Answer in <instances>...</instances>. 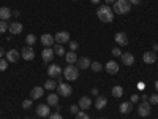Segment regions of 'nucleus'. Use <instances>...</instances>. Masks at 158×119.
<instances>
[{"mask_svg": "<svg viewBox=\"0 0 158 119\" xmlns=\"http://www.w3.org/2000/svg\"><path fill=\"white\" fill-rule=\"evenodd\" d=\"M97 16H98V19H100L101 22L109 24V22L114 21V11H112V8L108 7V5H101V7H98V10H97Z\"/></svg>", "mask_w": 158, "mask_h": 119, "instance_id": "1", "label": "nucleus"}, {"mask_svg": "<svg viewBox=\"0 0 158 119\" xmlns=\"http://www.w3.org/2000/svg\"><path fill=\"white\" fill-rule=\"evenodd\" d=\"M130 10H131V3L128 0H115L112 7L114 15H127V13H130Z\"/></svg>", "mask_w": 158, "mask_h": 119, "instance_id": "2", "label": "nucleus"}, {"mask_svg": "<svg viewBox=\"0 0 158 119\" xmlns=\"http://www.w3.org/2000/svg\"><path fill=\"white\" fill-rule=\"evenodd\" d=\"M63 78H67V81H76V79L79 78V68L76 67V65H67V67L63 68L62 72Z\"/></svg>", "mask_w": 158, "mask_h": 119, "instance_id": "3", "label": "nucleus"}, {"mask_svg": "<svg viewBox=\"0 0 158 119\" xmlns=\"http://www.w3.org/2000/svg\"><path fill=\"white\" fill-rule=\"evenodd\" d=\"M57 94H59V97H70L73 94V87L67 83H59L57 84Z\"/></svg>", "mask_w": 158, "mask_h": 119, "instance_id": "4", "label": "nucleus"}, {"mask_svg": "<svg viewBox=\"0 0 158 119\" xmlns=\"http://www.w3.org/2000/svg\"><path fill=\"white\" fill-rule=\"evenodd\" d=\"M152 105L149 103V102H141L139 103V107H138V114L141 116V117H147L152 111Z\"/></svg>", "mask_w": 158, "mask_h": 119, "instance_id": "5", "label": "nucleus"}, {"mask_svg": "<svg viewBox=\"0 0 158 119\" xmlns=\"http://www.w3.org/2000/svg\"><path fill=\"white\" fill-rule=\"evenodd\" d=\"M62 68H60V65H57V64H51L49 67H48V75H49V78H59L60 75H62Z\"/></svg>", "mask_w": 158, "mask_h": 119, "instance_id": "6", "label": "nucleus"}, {"mask_svg": "<svg viewBox=\"0 0 158 119\" xmlns=\"http://www.w3.org/2000/svg\"><path fill=\"white\" fill-rule=\"evenodd\" d=\"M104 70H106L109 75H117L118 70H120V67H118V64L115 60H109L106 65H104Z\"/></svg>", "mask_w": 158, "mask_h": 119, "instance_id": "7", "label": "nucleus"}, {"mask_svg": "<svg viewBox=\"0 0 158 119\" xmlns=\"http://www.w3.org/2000/svg\"><path fill=\"white\" fill-rule=\"evenodd\" d=\"M54 38H56L57 43L63 45V43H68V42H70V33L65 32V30H60V32H57V33L54 35Z\"/></svg>", "mask_w": 158, "mask_h": 119, "instance_id": "8", "label": "nucleus"}, {"mask_svg": "<svg viewBox=\"0 0 158 119\" xmlns=\"http://www.w3.org/2000/svg\"><path fill=\"white\" fill-rule=\"evenodd\" d=\"M21 56L24 60H33L35 59V51L32 46H27V48H22V52H21Z\"/></svg>", "mask_w": 158, "mask_h": 119, "instance_id": "9", "label": "nucleus"}, {"mask_svg": "<svg viewBox=\"0 0 158 119\" xmlns=\"http://www.w3.org/2000/svg\"><path fill=\"white\" fill-rule=\"evenodd\" d=\"M114 40H115V43L120 45V46H127V45H128V37H127V33H123V32H117V33L114 35Z\"/></svg>", "mask_w": 158, "mask_h": 119, "instance_id": "10", "label": "nucleus"}, {"mask_svg": "<svg viewBox=\"0 0 158 119\" xmlns=\"http://www.w3.org/2000/svg\"><path fill=\"white\" fill-rule=\"evenodd\" d=\"M43 94H44V87L36 86V87H33V89L30 90V99H32V100H38V99L43 97Z\"/></svg>", "mask_w": 158, "mask_h": 119, "instance_id": "11", "label": "nucleus"}, {"mask_svg": "<svg viewBox=\"0 0 158 119\" xmlns=\"http://www.w3.org/2000/svg\"><path fill=\"white\" fill-rule=\"evenodd\" d=\"M36 114H38L40 117H49V114H51L49 105H48V103H46V105H38V107H36Z\"/></svg>", "mask_w": 158, "mask_h": 119, "instance_id": "12", "label": "nucleus"}, {"mask_svg": "<svg viewBox=\"0 0 158 119\" xmlns=\"http://www.w3.org/2000/svg\"><path fill=\"white\" fill-rule=\"evenodd\" d=\"M54 37H52L51 33H43L41 35V45L46 46V48H51V46H54Z\"/></svg>", "mask_w": 158, "mask_h": 119, "instance_id": "13", "label": "nucleus"}, {"mask_svg": "<svg viewBox=\"0 0 158 119\" xmlns=\"http://www.w3.org/2000/svg\"><path fill=\"white\" fill-rule=\"evenodd\" d=\"M142 60L146 62V64H155L156 62V54H155V51H147V52H144L142 54Z\"/></svg>", "mask_w": 158, "mask_h": 119, "instance_id": "14", "label": "nucleus"}, {"mask_svg": "<svg viewBox=\"0 0 158 119\" xmlns=\"http://www.w3.org/2000/svg\"><path fill=\"white\" fill-rule=\"evenodd\" d=\"M77 105H79V108H81L82 111H87V110L92 107V99H90V97H81Z\"/></svg>", "mask_w": 158, "mask_h": 119, "instance_id": "15", "label": "nucleus"}, {"mask_svg": "<svg viewBox=\"0 0 158 119\" xmlns=\"http://www.w3.org/2000/svg\"><path fill=\"white\" fill-rule=\"evenodd\" d=\"M22 24L21 22H11L10 24V29H8V32L11 33V35H19L21 32H22Z\"/></svg>", "mask_w": 158, "mask_h": 119, "instance_id": "16", "label": "nucleus"}, {"mask_svg": "<svg viewBox=\"0 0 158 119\" xmlns=\"http://www.w3.org/2000/svg\"><path fill=\"white\" fill-rule=\"evenodd\" d=\"M90 64H92V60L89 57H77V68L87 70V68H90Z\"/></svg>", "mask_w": 158, "mask_h": 119, "instance_id": "17", "label": "nucleus"}, {"mask_svg": "<svg viewBox=\"0 0 158 119\" xmlns=\"http://www.w3.org/2000/svg\"><path fill=\"white\" fill-rule=\"evenodd\" d=\"M120 59H122V64L127 65V67H130V65L135 64V56L130 54V52H123V54L120 56Z\"/></svg>", "mask_w": 158, "mask_h": 119, "instance_id": "18", "label": "nucleus"}, {"mask_svg": "<svg viewBox=\"0 0 158 119\" xmlns=\"http://www.w3.org/2000/svg\"><path fill=\"white\" fill-rule=\"evenodd\" d=\"M41 59H43L44 62L52 60V59H54V49H52V48H44L43 52H41Z\"/></svg>", "mask_w": 158, "mask_h": 119, "instance_id": "19", "label": "nucleus"}, {"mask_svg": "<svg viewBox=\"0 0 158 119\" xmlns=\"http://www.w3.org/2000/svg\"><path fill=\"white\" fill-rule=\"evenodd\" d=\"M5 56H6L5 59H6L8 62H18V60H19V56H21V54H19V52H18L16 49H10V51L6 52Z\"/></svg>", "mask_w": 158, "mask_h": 119, "instance_id": "20", "label": "nucleus"}, {"mask_svg": "<svg viewBox=\"0 0 158 119\" xmlns=\"http://www.w3.org/2000/svg\"><path fill=\"white\" fill-rule=\"evenodd\" d=\"M118 111H120L122 114L131 113V111H133V103H131V102H123L120 107H118Z\"/></svg>", "mask_w": 158, "mask_h": 119, "instance_id": "21", "label": "nucleus"}, {"mask_svg": "<svg viewBox=\"0 0 158 119\" xmlns=\"http://www.w3.org/2000/svg\"><path fill=\"white\" fill-rule=\"evenodd\" d=\"M11 16H13V11L8 7H2V8H0V19H2V21H8Z\"/></svg>", "mask_w": 158, "mask_h": 119, "instance_id": "22", "label": "nucleus"}, {"mask_svg": "<svg viewBox=\"0 0 158 119\" xmlns=\"http://www.w3.org/2000/svg\"><path fill=\"white\" fill-rule=\"evenodd\" d=\"M48 105H49V107H57V105H59V94L51 92V94L48 95Z\"/></svg>", "mask_w": 158, "mask_h": 119, "instance_id": "23", "label": "nucleus"}, {"mask_svg": "<svg viewBox=\"0 0 158 119\" xmlns=\"http://www.w3.org/2000/svg\"><path fill=\"white\" fill-rule=\"evenodd\" d=\"M106 105H108V100L104 99V97H101V95L97 97V100H95V108H97V110H103Z\"/></svg>", "mask_w": 158, "mask_h": 119, "instance_id": "24", "label": "nucleus"}, {"mask_svg": "<svg viewBox=\"0 0 158 119\" xmlns=\"http://www.w3.org/2000/svg\"><path fill=\"white\" fill-rule=\"evenodd\" d=\"M111 94H112L114 99H120L123 95V87L122 86H114L112 90H111Z\"/></svg>", "mask_w": 158, "mask_h": 119, "instance_id": "25", "label": "nucleus"}, {"mask_svg": "<svg viewBox=\"0 0 158 119\" xmlns=\"http://www.w3.org/2000/svg\"><path fill=\"white\" fill-rule=\"evenodd\" d=\"M65 59H67V62H68L70 65H73V64L77 62V56H76V52H73V51L65 52Z\"/></svg>", "mask_w": 158, "mask_h": 119, "instance_id": "26", "label": "nucleus"}, {"mask_svg": "<svg viewBox=\"0 0 158 119\" xmlns=\"http://www.w3.org/2000/svg\"><path fill=\"white\" fill-rule=\"evenodd\" d=\"M44 89H46V90H51V92H52L54 89H57V83H56V81H54V79H52V78H49L48 81L44 83Z\"/></svg>", "mask_w": 158, "mask_h": 119, "instance_id": "27", "label": "nucleus"}, {"mask_svg": "<svg viewBox=\"0 0 158 119\" xmlns=\"http://www.w3.org/2000/svg\"><path fill=\"white\" fill-rule=\"evenodd\" d=\"M54 54L56 56H65V48H63V45H60V43H57V45H54Z\"/></svg>", "mask_w": 158, "mask_h": 119, "instance_id": "28", "label": "nucleus"}, {"mask_svg": "<svg viewBox=\"0 0 158 119\" xmlns=\"http://www.w3.org/2000/svg\"><path fill=\"white\" fill-rule=\"evenodd\" d=\"M25 43H27V46H33L36 43V37L33 33H29L27 37H25Z\"/></svg>", "mask_w": 158, "mask_h": 119, "instance_id": "29", "label": "nucleus"}, {"mask_svg": "<svg viewBox=\"0 0 158 119\" xmlns=\"http://www.w3.org/2000/svg\"><path fill=\"white\" fill-rule=\"evenodd\" d=\"M90 68L94 70L95 73H100V72L103 70V65H101L100 62H92V64H90Z\"/></svg>", "mask_w": 158, "mask_h": 119, "instance_id": "30", "label": "nucleus"}, {"mask_svg": "<svg viewBox=\"0 0 158 119\" xmlns=\"http://www.w3.org/2000/svg\"><path fill=\"white\" fill-rule=\"evenodd\" d=\"M8 29H10V24H8L6 21H2V19H0V33H5Z\"/></svg>", "mask_w": 158, "mask_h": 119, "instance_id": "31", "label": "nucleus"}, {"mask_svg": "<svg viewBox=\"0 0 158 119\" xmlns=\"http://www.w3.org/2000/svg\"><path fill=\"white\" fill-rule=\"evenodd\" d=\"M8 64H10V62H8L6 59H3V57L0 59V72H5V70L8 68Z\"/></svg>", "mask_w": 158, "mask_h": 119, "instance_id": "32", "label": "nucleus"}, {"mask_svg": "<svg viewBox=\"0 0 158 119\" xmlns=\"http://www.w3.org/2000/svg\"><path fill=\"white\" fill-rule=\"evenodd\" d=\"M22 108H24V110H30V108H32V99L24 100V102H22Z\"/></svg>", "mask_w": 158, "mask_h": 119, "instance_id": "33", "label": "nucleus"}, {"mask_svg": "<svg viewBox=\"0 0 158 119\" xmlns=\"http://www.w3.org/2000/svg\"><path fill=\"white\" fill-rule=\"evenodd\" d=\"M147 100H149V103H150V105H158V94H153V95H150Z\"/></svg>", "mask_w": 158, "mask_h": 119, "instance_id": "34", "label": "nucleus"}, {"mask_svg": "<svg viewBox=\"0 0 158 119\" xmlns=\"http://www.w3.org/2000/svg\"><path fill=\"white\" fill-rule=\"evenodd\" d=\"M76 119H90V116H89L85 111H79V113L76 114Z\"/></svg>", "mask_w": 158, "mask_h": 119, "instance_id": "35", "label": "nucleus"}, {"mask_svg": "<svg viewBox=\"0 0 158 119\" xmlns=\"http://www.w3.org/2000/svg\"><path fill=\"white\" fill-rule=\"evenodd\" d=\"M122 54H123V52L120 51V48H114V49H112V56H115V57H120Z\"/></svg>", "mask_w": 158, "mask_h": 119, "instance_id": "36", "label": "nucleus"}, {"mask_svg": "<svg viewBox=\"0 0 158 119\" xmlns=\"http://www.w3.org/2000/svg\"><path fill=\"white\" fill-rule=\"evenodd\" d=\"M77 48H79V45H77L76 42H70V51L76 52V51H77Z\"/></svg>", "mask_w": 158, "mask_h": 119, "instance_id": "37", "label": "nucleus"}, {"mask_svg": "<svg viewBox=\"0 0 158 119\" xmlns=\"http://www.w3.org/2000/svg\"><path fill=\"white\" fill-rule=\"evenodd\" d=\"M70 111H71L73 114H77V113H79V105H71V107H70Z\"/></svg>", "mask_w": 158, "mask_h": 119, "instance_id": "38", "label": "nucleus"}, {"mask_svg": "<svg viewBox=\"0 0 158 119\" xmlns=\"http://www.w3.org/2000/svg\"><path fill=\"white\" fill-rule=\"evenodd\" d=\"M49 119H63L60 113H54V114H49Z\"/></svg>", "mask_w": 158, "mask_h": 119, "instance_id": "39", "label": "nucleus"}, {"mask_svg": "<svg viewBox=\"0 0 158 119\" xmlns=\"http://www.w3.org/2000/svg\"><path fill=\"white\" fill-rule=\"evenodd\" d=\"M139 100H141L139 95H136V94H135V95H131V103H139Z\"/></svg>", "mask_w": 158, "mask_h": 119, "instance_id": "40", "label": "nucleus"}, {"mask_svg": "<svg viewBox=\"0 0 158 119\" xmlns=\"http://www.w3.org/2000/svg\"><path fill=\"white\" fill-rule=\"evenodd\" d=\"M128 2H130L131 5H139V3L142 2V0H128Z\"/></svg>", "mask_w": 158, "mask_h": 119, "instance_id": "41", "label": "nucleus"}, {"mask_svg": "<svg viewBox=\"0 0 158 119\" xmlns=\"http://www.w3.org/2000/svg\"><path fill=\"white\" fill-rule=\"evenodd\" d=\"M138 89L139 90H144V89H146V84H144V83H138Z\"/></svg>", "mask_w": 158, "mask_h": 119, "instance_id": "42", "label": "nucleus"}, {"mask_svg": "<svg viewBox=\"0 0 158 119\" xmlns=\"http://www.w3.org/2000/svg\"><path fill=\"white\" fill-rule=\"evenodd\" d=\"M92 95H98V89H97V87L92 89Z\"/></svg>", "mask_w": 158, "mask_h": 119, "instance_id": "43", "label": "nucleus"}, {"mask_svg": "<svg viewBox=\"0 0 158 119\" xmlns=\"http://www.w3.org/2000/svg\"><path fill=\"white\" fill-rule=\"evenodd\" d=\"M139 99H142V102H147V99H149V97H147L146 94H142V97H139Z\"/></svg>", "mask_w": 158, "mask_h": 119, "instance_id": "44", "label": "nucleus"}, {"mask_svg": "<svg viewBox=\"0 0 158 119\" xmlns=\"http://www.w3.org/2000/svg\"><path fill=\"white\" fill-rule=\"evenodd\" d=\"M153 51H155V52L158 51V43H155V45H153Z\"/></svg>", "mask_w": 158, "mask_h": 119, "instance_id": "45", "label": "nucleus"}, {"mask_svg": "<svg viewBox=\"0 0 158 119\" xmlns=\"http://www.w3.org/2000/svg\"><path fill=\"white\" fill-rule=\"evenodd\" d=\"M3 57V48H0V59Z\"/></svg>", "mask_w": 158, "mask_h": 119, "instance_id": "46", "label": "nucleus"}, {"mask_svg": "<svg viewBox=\"0 0 158 119\" xmlns=\"http://www.w3.org/2000/svg\"><path fill=\"white\" fill-rule=\"evenodd\" d=\"M90 2L94 3V5H97V3H100V0H90Z\"/></svg>", "mask_w": 158, "mask_h": 119, "instance_id": "47", "label": "nucleus"}, {"mask_svg": "<svg viewBox=\"0 0 158 119\" xmlns=\"http://www.w3.org/2000/svg\"><path fill=\"white\" fill-rule=\"evenodd\" d=\"M104 2H106V3H114L115 0H104Z\"/></svg>", "mask_w": 158, "mask_h": 119, "instance_id": "48", "label": "nucleus"}, {"mask_svg": "<svg viewBox=\"0 0 158 119\" xmlns=\"http://www.w3.org/2000/svg\"><path fill=\"white\" fill-rule=\"evenodd\" d=\"M155 89H156V92H158V81H155Z\"/></svg>", "mask_w": 158, "mask_h": 119, "instance_id": "49", "label": "nucleus"}, {"mask_svg": "<svg viewBox=\"0 0 158 119\" xmlns=\"http://www.w3.org/2000/svg\"><path fill=\"white\" fill-rule=\"evenodd\" d=\"M25 119H30V117H25Z\"/></svg>", "mask_w": 158, "mask_h": 119, "instance_id": "50", "label": "nucleus"}, {"mask_svg": "<svg viewBox=\"0 0 158 119\" xmlns=\"http://www.w3.org/2000/svg\"><path fill=\"white\" fill-rule=\"evenodd\" d=\"M0 113H2V110H0Z\"/></svg>", "mask_w": 158, "mask_h": 119, "instance_id": "51", "label": "nucleus"}, {"mask_svg": "<svg viewBox=\"0 0 158 119\" xmlns=\"http://www.w3.org/2000/svg\"><path fill=\"white\" fill-rule=\"evenodd\" d=\"M74 2H76V0H74Z\"/></svg>", "mask_w": 158, "mask_h": 119, "instance_id": "52", "label": "nucleus"}]
</instances>
